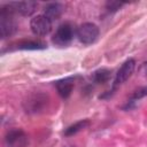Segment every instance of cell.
<instances>
[{"instance_id":"cell-1","label":"cell","mask_w":147,"mask_h":147,"mask_svg":"<svg viewBox=\"0 0 147 147\" xmlns=\"http://www.w3.org/2000/svg\"><path fill=\"white\" fill-rule=\"evenodd\" d=\"M14 13L10 5L3 6L0 10V34L3 39L13 36L16 31V23L13 17Z\"/></svg>"},{"instance_id":"cell-2","label":"cell","mask_w":147,"mask_h":147,"mask_svg":"<svg viewBox=\"0 0 147 147\" xmlns=\"http://www.w3.org/2000/svg\"><path fill=\"white\" fill-rule=\"evenodd\" d=\"M134 68H136V61H134L133 59L126 60V61L122 64V67L118 69L116 76H115V78H114V82H113V85H111V90L107 93V95H111V94L117 90L118 86H121L123 83H125V82L131 77V75L133 74Z\"/></svg>"},{"instance_id":"cell-3","label":"cell","mask_w":147,"mask_h":147,"mask_svg":"<svg viewBox=\"0 0 147 147\" xmlns=\"http://www.w3.org/2000/svg\"><path fill=\"white\" fill-rule=\"evenodd\" d=\"M99 28L96 24L94 23H90V22H86V23H83L80 24L77 30H76V36L78 38V40L84 44V45H90V44H93L96 38L99 37Z\"/></svg>"},{"instance_id":"cell-4","label":"cell","mask_w":147,"mask_h":147,"mask_svg":"<svg viewBox=\"0 0 147 147\" xmlns=\"http://www.w3.org/2000/svg\"><path fill=\"white\" fill-rule=\"evenodd\" d=\"M75 33H76L75 28L70 23H63V24L59 25L55 33L53 34L52 40L55 45L64 47V46H68L72 41Z\"/></svg>"},{"instance_id":"cell-5","label":"cell","mask_w":147,"mask_h":147,"mask_svg":"<svg viewBox=\"0 0 147 147\" xmlns=\"http://www.w3.org/2000/svg\"><path fill=\"white\" fill-rule=\"evenodd\" d=\"M29 144L28 134L21 129H13L5 136V147H26Z\"/></svg>"},{"instance_id":"cell-6","label":"cell","mask_w":147,"mask_h":147,"mask_svg":"<svg viewBox=\"0 0 147 147\" xmlns=\"http://www.w3.org/2000/svg\"><path fill=\"white\" fill-rule=\"evenodd\" d=\"M30 29L32 33L38 37L47 36L52 31V21L47 18L44 14L33 16L30 21Z\"/></svg>"},{"instance_id":"cell-7","label":"cell","mask_w":147,"mask_h":147,"mask_svg":"<svg viewBox=\"0 0 147 147\" xmlns=\"http://www.w3.org/2000/svg\"><path fill=\"white\" fill-rule=\"evenodd\" d=\"M9 5L11 6L15 13L21 14L22 16H31L38 7V3L34 1H18V2H11Z\"/></svg>"},{"instance_id":"cell-8","label":"cell","mask_w":147,"mask_h":147,"mask_svg":"<svg viewBox=\"0 0 147 147\" xmlns=\"http://www.w3.org/2000/svg\"><path fill=\"white\" fill-rule=\"evenodd\" d=\"M74 86H75L74 77H67V78L60 79L55 83V87L57 90V93L63 99H67V98L70 96V94L74 90Z\"/></svg>"},{"instance_id":"cell-9","label":"cell","mask_w":147,"mask_h":147,"mask_svg":"<svg viewBox=\"0 0 147 147\" xmlns=\"http://www.w3.org/2000/svg\"><path fill=\"white\" fill-rule=\"evenodd\" d=\"M64 11V6L62 3H59V2H52V3H48L45 9H44V15L49 18L52 22L53 21H56L61 17L62 13Z\"/></svg>"},{"instance_id":"cell-10","label":"cell","mask_w":147,"mask_h":147,"mask_svg":"<svg viewBox=\"0 0 147 147\" xmlns=\"http://www.w3.org/2000/svg\"><path fill=\"white\" fill-rule=\"evenodd\" d=\"M16 46L18 49H24V51H39V49H45L47 47V45L41 40H23L20 41Z\"/></svg>"},{"instance_id":"cell-11","label":"cell","mask_w":147,"mask_h":147,"mask_svg":"<svg viewBox=\"0 0 147 147\" xmlns=\"http://www.w3.org/2000/svg\"><path fill=\"white\" fill-rule=\"evenodd\" d=\"M110 74H111L110 70L102 68V69H99V70L94 71L92 74L91 78L95 84H105L110 79Z\"/></svg>"},{"instance_id":"cell-12","label":"cell","mask_w":147,"mask_h":147,"mask_svg":"<svg viewBox=\"0 0 147 147\" xmlns=\"http://www.w3.org/2000/svg\"><path fill=\"white\" fill-rule=\"evenodd\" d=\"M90 125V121L88 119H83V121H79V122H76L75 124L68 126L64 131V136L69 137V136H74L76 133H78L79 131L84 130L85 127H87Z\"/></svg>"},{"instance_id":"cell-13","label":"cell","mask_w":147,"mask_h":147,"mask_svg":"<svg viewBox=\"0 0 147 147\" xmlns=\"http://www.w3.org/2000/svg\"><path fill=\"white\" fill-rule=\"evenodd\" d=\"M145 96H147V86L140 87V88H138L137 91H134L133 94L131 95L130 100L127 101L125 108H130L132 103H134L136 101H138V100H140V99H142V98H145Z\"/></svg>"},{"instance_id":"cell-14","label":"cell","mask_w":147,"mask_h":147,"mask_svg":"<svg viewBox=\"0 0 147 147\" xmlns=\"http://www.w3.org/2000/svg\"><path fill=\"white\" fill-rule=\"evenodd\" d=\"M40 96H42V95H41V94H37V95H34L30 101H26L28 105H29V109H30V110L37 111V110H39V109L41 108V106H39V105H44L45 101H46V99L44 98V99L40 100Z\"/></svg>"},{"instance_id":"cell-15","label":"cell","mask_w":147,"mask_h":147,"mask_svg":"<svg viewBox=\"0 0 147 147\" xmlns=\"http://www.w3.org/2000/svg\"><path fill=\"white\" fill-rule=\"evenodd\" d=\"M124 2H119V1H108L106 3V8L109 11H116L117 9H119L122 6H124Z\"/></svg>"},{"instance_id":"cell-16","label":"cell","mask_w":147,"mask_h":147,"mask_svg":"<svg viewBox=\"0 0 147 147\" xmlns=\"http://www.w3.org/2000/svg\"><path fill=\"white\" fill-rule=\"evenodd\" d=\"M65 147H72V146H65Z\"/></svg>"}]
</instances>
